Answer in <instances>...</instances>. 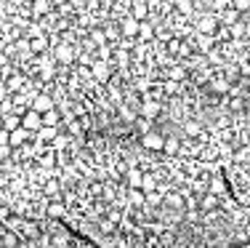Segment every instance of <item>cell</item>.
Listing matches in <instances>:
<instances>
[{
	"instance_id": "cell-1",
	"label": "cell",
	"mask_w": 250,
	"mask_h": 248,
	"mask_svg": "<svg viewBox=\"0 0 250 248\" xmlns=\"http://www.w3.org/2000/svg\"><path fill=\"white\" fill-rule=\"evenodd\" d=\"M90 77L99 83H107L112 77V64L107 59H96L93 64H90Z\"/></svg>"
},
{
	"instance_id": "cell-2",
	"label": "cell",
	"mask_w": 250,
	"mask_h": 248,
	"mask_svg": "<svg viewBox=\"0 0 250 248\" xmlns=\"http://www.w3.org/2000/svg\"><path fill=\"white\" fill-rule=\"evenodd\" d=\"M21 126L27 128V131H32V134H37V128L43 126V112H37V110H24L21 112Z\"/></svg>"
},
{
	"instance_id": "cell-3",
	"label": "cell",
	"mask_w": 250,
	"mask_h": 248,
	"mask_svg": "<svg viewBox=\"0 0 250 248\" xmlns=\"http://www.w3.org/2000/svg\"><path fill=\"white\" fill-rule=\"evenodd\" d=\"M117 27H120V32H123L125 40H133V38H139V27H141V21H139V19H133L130 14H125V16H123V21H120Z\"/></svg>"
},
{
	"instance_id": "cell-4",
	"label": "cell",
	"mask_w": 250,
	"mask_h": 248,
	"mask_svg": "<svg viewBox=\"0 0 250 248\" xmlns=\"http://www.w3.org/2000/svg\"><path fill=\"white\" fill-rule=\"evenodd\" d=\"M141 144H144L146 150L160 152L162 147H165V136H162L160 131H146V134H141Z\"/></svg>"
},
{
	"instance_id": "cell-5",
	"label": "cell",
	"mask_w": 250,
	"mask_h": 248,
	"mask_svg": "<svg viewBox=\"0 0 250 248\" xmlns=\"http://www.w3.org/2000/svg\"><path fill=\"white\" fill-rule=\"evenodd\" d=\"M218 27H221L218 16H210V14H205L200 21H197V32H202V35H215Z\"/></svg>"
},
{
	"instance_id": "cell-6",
	"label": "cell",
	"mask_w": 250,
	"mask_h": 248,
	"mask_svg": "<svg viewBox=\"0 0 250 248\" xmlns=\"http://www.w3.org/2000/svg\"><path fill=\"white\" fill-rule=\"evenodd\" d=\"M54 56L59 64H72L75 61V48L70 46V43H59V46L54 48Z\"/></svg>"
},
{
	"instance_id": "cell-7",
	"label": "cell",
	"mask_w": 250,
	"mask_h": 248,
	"mask_svg": "<svg viewBox=\"0 0 250 248\" xmlns=\"http://www.w3.org/2000/svg\"><path fill=\"white\" fill-rule=\"evenodd\" d=\"M128 14L133 16V19L144 21V19H149V16H152V8H149V3H146V0H133V5H130Z\"/></svg>"
},
{
	"instance_id": "cell-8",
	"label": "cell",
	"mask_w": 250,
	"mask_h": 248,
	"mask_svg": "<svg viewBox=\"0 0 250 248\" xmlns=\"http://www.w3.org/2000/svg\"><path fill=\"white\" fill-rule=\"evenodd\" d=\"M32 8H30V14L35 16V19H40V16H48L51 11H54V3L51 0H32Z\"/></svg>"
},
{
	"instance_id": "cell-9",
	"label": "cell",
	"mask_w": 250,
	"mask_h": 248,
	"mask_svg": "<svg viewBox=\"0 0 250 248\" xmlns=\"http://www.w3.org/2000/svg\"><path fill=\"white\" fill-rule=\"evenodd\" d=\"M208 88H210V91H215V94H229L232 91V83L226 80V75L224 77H213V75H210Z\"/></svg>"
},
{
	"instance_id": "cell-10",
	"label": "cell",
	"mask_w": 250,
	"mask_h": 248,
	"mask_svg": "<svg viewBox=\"0 0 250 248\" xmlns=\"http://www.w3.org/2000/svg\"><path fill=\"white\" fill-rule=\"evenodd\" d=\"M54 107V99L48 96V94H37L35 99H32V110H37V112H45V110H51Z\"/></svg>"
},
{
	"instance_id": "cell-11",
	"label": "cell",
	"mask_w": 250,
	"mask_h": 248,
	"mask_svg": "<svg viewBox=\"0 0 250 248\" xmlns=\"http://www.w3.org/2000/svg\"><path fill=\"white\" fill-rule=\"evenodd\" d=\"M30 51H35V54H45L48 51V35H37V38H30Z\"/></svg>"
},
{
	"instance_id": "cell-12",
	"label": "cell",
	"mask_w": 250,
	"mask_h": 248,
	"mask_svg": "<svg viewBox=\"0 0 250 248\" xmlns=\"http://www.w3.org/2000/svg\"><path fill=\"white\" fill-rule=\"evenodd\" d=\"M125 176H128V187H139L141 190V182H144V171H141V168H128Z\"/></svg>"
},
{
	"instance_id": "cell-13",
	"label": "cell",
	"mask_w": 250,
	"mask_h": 248,
	"mask_svg": "<svg viewBox=\"0 0 250 248\" xmlns=\"http://www.w3.org/2000/svg\"><path fill=\"white\" fill-rule=\"evenodd\" d=\"M21 126V115L19 112H5L3 115V128L5 131H14V128H19Z\"/></svg>"
},
{
	"instance_id": "cell-14",
	"label": "cell",
	"mask_w": 250,
	"mask_h": 248,
	"mask_svg": "<svg viewBox=\"0 0 250 248\" xmlns=\"http://www.w3.org/2000/svg\"><path fill=\"white\" fill-rule=\"evenodd\" d=\"M218 21H221V27H232L234 21H240V11L229 5V8H226V14H224V16H218Z\"/></svg>"
},
{
	"instance_id": "cell-15",
	"label": "cell",
	"mask_w": 250,
	"mask_h": 248,
	"mask_svg": "<svg viewBox=\"0 0 250 248\" xmlns=\"http://www.w3.org/2000/svg\"><path fill=\"white\" fill-rule=\"evenodd\" d=\"M56 126H40L37 128V142H54L56 139Z\"/></svg>"
},
{
	"instance_id": "cell-16",
	"label": "cell",
	"mask_w": 250,
	"mask_h": 248,
	"mask_svg": "<svg viewBox=\"0 0 250 248\" xmlns=\"http://www.w3.org/2000/svg\"><path fill=\"white\" fill-rule=\"evenodd\" d=\"M157 112H160V104H157V101H144V107H141V112L139 115H144V117H149V120H155L157 117Z\"/></svg>"
},
{
	"instance_id": "cell-17",
	"label": "cell",
	"mask_w": 250,
	"mask_h": 248,
	"mask_svg": "<svg viewBox=\"0 0 250 248\" xmlns=\"http://www.w3.org/2000/svg\"><path fill=\"white\" fill-rule=\"evenodd\" d=\"M45 213H48V219H59L61 213H64V203H61V200H51L48 208H45Z\"/></svg>"
},
{
	"instance_id": "cell-18",
	"label": "cell",
	"mask_w": 250,
	"mask_h": 248,
	"mask_svg": "<svg viewBox=\"0 0 250 248\" xmlns=\"http://www.w3.org/2000/svg\"><path fill=\"white\" fill-rule=\"evenodd\" d=\"M139 38H144V40H152V38H155V27H152V21H149V19L141 21V27H139Z\"/></svg>"
},
{
	"instance_id": "cell-19",
	"label": "cell",
	"mask_w": 250,
	"mask_h": 248,
	"mask_svg": "<svg viewBox=\"0 0 250 248\" xmlns=\"http://www.w3.org/2000/svg\"><path fill=\"white\" fill-rule=\"evenodd\" d=\"M179 150H181V139L179 136L165 139V147H162V152H168V155H179Z\"/></svg>"
},
{
	"instance_id": "cell-20",
	"label": "cell",
	"mask_w": 250,
	"mask_h": 248,
	"mask_svg": "<svg viewBox=\"0 0 250 248\" xmlns=\"http://www.w3.org/2000/svg\"><path fill=\"white\" fill-rule=\"evenodd\" d=\"M165 75H168V80H184V77H186V70H184V67H179V64H176V67H168V70H165Z\"/></svg>"
},
{
	"instance_id": "cell-21",
	"label": "cell",
	"mask_w": 250,
	"mask_h": 248,
	"mask_svg": "<svg viewBox=\"0 0 250 248\" xmlns=\"http://www.w3.org/2000/svg\"><path fill=\"white\" fill-rule=\"evenodd\" d=\"M176 3V11H179L181 16H189L192 11H195V3H192V0H173Z\"/></svg>"
},
{
	"instance_id": "cell-22",
	"label": "cell",
	"mask_w": 250,
	"mask_h": 248,
	"mask_svg": "<svg viewBox=\"0 0 250 248\" xmlns=\"http://www.w3.org/2000/svg\"><path fill=\"white\" fill-rule=\"evenodd\" d=\"M90 43H93L96 48L104 46V43H107V32H104V30H99V27H93V30H90Z\"/></svg>"
},
{
	"instance_id": "cell-23",
	"label": "cell",
	"mask_w": 250,
	"mask_h": 248,
	"mask_svg": "<svg viewBox=\"0 0 250 248\" xmlns=\"http://www.w3.org/2000/svg\"><path fill=\"white\" fill-rule=\"evenodd\" d=\"M43 126H59V112H56L54 107L43 112Z\"/></svg>"
},
{
	"instance_id": "cell-24",
	"label": "cell",
	"mask_w": 250,
	"mask_h": 248,
	"mask_svg": "<svg viewBox=\"0 0 250 248\" xmlns=\"http://www.w3.org/2000/svg\"><path fill=\"white\" fill-rule=\"evenodd\" d=\"M226 30H229V35H232V38H245L248 27L242 24V21H234V24H232V27H226Z\"/></svg>"
},
{
	"instance_id": "cell-25",
	"label": "cell",
	"mask_w": 250,
	"mask_h": 248,
	"mask_svg": "<svg viewBox=\"0 0 250 248\" xmlns=\"http://www.w3.org/2000/svg\"><path fill=\"white\" fill-rule=\"evenodd\" d=\"M229 110L242 112V110H245V99H242L240 94H232V99H229Z\"/></svg>"
},
{
	"instance_id": "cell-26",
	"label": "cell",
	"mask_w": 250,
	"mask_h": 248,
	"mask_svg": "<svg viewBox=\"0 0 250 248\" xmlns=\"http://www.w3.org/2000/svg\"><path fill=\"white\" fill-rule=\"evenodd\" d=\"M141 190H144V192H152V190H157V179L152 176V173H144V182H141Z\"/></svg>"
},
{
	"instance_id": "cell-27",
	"label": "cell",
	"mask_w": 250,
	"mask_h": 248,
	"mask_svg": "<svg viewBox=\"0 0 250 248\" xmlns=\"http://www.w3.org/2000/svg\"><path fill=\"white\" fill-rule=\"evenodd\" d=\"M136 126H139V131L141 134H146V131H152V120H149V117H144V115H139V117H136Z\"/></svg>"
},
{
	"instance_id": "cell-28",
	"label": "cell",
	"mask_w": 250,
	"mask_h": 248,
	"mask_svg": "<svg viewBox=\"0 0 250 248\" xmlns=\"http://www.w3.org/2000/svg\"><path fill=\"white\" fill-rule=\"evenodd\" d=\"M200 206H202V208H215V206H218V195H215V192L205 195V198L200 200Z\"/></svg>"
},
{
	"instance_id": "cell-29",
	"label": "cell",
	"mask_w": 250,
	"mask_h": 248,
	"mask_svg": "<svg viewBox=\"0 0 250 248\" xmlns=\"http://www.w3.org/2000/svg\"><path fill=\"white\" fill-rule=\"evenodd\" d=\"M40 77H43V80H54V77H56L54 64H43V67H40Z\"/></svg>"
},
{
	"instance_id": "cell-30",
	"label": "cell",
	"mask_w": 250,
	"mask_h": 248,
	"mask_svg": "<svg viewBox=\"0 0 250 248\" xmlns=\"http://www.w3.org/2000/svg\"><path fill=\"white\" fill-rule=\"evenodd\" d=\"M232 8H237L240 14H250V0H232Z\"/></svg>"
},
{
	"instance_id": "cell-31",
	"label": "cell",
	"mask_w": 250,
	"mask_h": 248,
	"mask_svg": "<svg viewBox=\"0 0 250 248\" xmlns=\"http://www.w3.org/2000/svg\"><path fill=\"white\" fill-rule=\"evenodd\" d=\"M165 203H168V206H173V208H184V198H181V195H168V198H165Z\"/></svg>"
},
{
	"instance_id": "cell-32",
	"label": "cell",
	"mask_w": 250,
	"mask_h": 248,
	"mask_svg": "<svg viewBox=\"0 0 250 248\" xmlns=\"http://www.w3.org/2000/svg\"><path fill=\"white\" fill-rule=\"evenodd\" d=\"M144 195H146V203H149V206H160V203H162V198H160V192H157V190L144 192Z\"/></svg>"
},
{
	"instance_id": "cell-33",
	"label": "cell",
	"mask_w": 250,
	"mask_h": 248,
	"mask_svg": "<svg viewBox=\"0 0 250 248\" xmlns=\"http://www.w3.org/2000/svg\"><path fill=\"white\" fill-rule=\"evenodd\" d=\"M45 32V24L40 21V24H32L30 30H27V38H37V35H43Z\"/></svg>"
},
{
	"instance_id": "cell-34",
	"label": "cell",
	"mask_w": 250,
	"mask_h": 248,
	"mask_svg": "<svg viewBox=\"0 0 250 248\" xmlns=\"http://www.w3.org/2000/svg\"><path fill=\"white\" fill-rule=\"evenodd\" d=\"M184 131H186V134H189V136H197V134H200V131H202V128H200V123H195V120H189V123H186V126H184Z\"/></svg>"
},
{
	"instance_id": "cell-35",
	"label": "cell",
	"mask_w": 250,
	"mask_h": 248,
	"mask_svg": "<svg viewBox=\"0 0 250 248\" xmlns=\"http://www.w3.org/2000/svg\"><path fill=\"white\" fill-rule=\"evenodd\" d=\"M45 195H51V198H54V195H59V182H56V179H51V182L45 184Z\"/></svg>"
},
{
	"instance_id": "cell-36",
	"label": "cell",
	"mask_w": 250,
	"mask_h": 248,
	"mask_svg": "<svg viewBox=\"0 0 250 248\" xmlns=\"http://www.w3.org/2000/svg\"><path fill=\"white\" fill-rule=\"evenodd\" d=\"M165 94H168V96L179 94V80H168V83H165Z\"/></svg>"
},
{
	"instance_id": "cell-37",
	"label": "cell",
	"mask_w": 250,
	"mask_h": 248,
	"mask_svg": "<svg viewBox=\"0 0 250 248\" xmlns=\"http://www.w3.org/2000/svg\"><path fill=\"white\" fill-rule=\"evenodd\" d=\"M40 166H43V168H54V166H56V157H54V155H43V157H40Z\"/></svg>"
},
{
	"instance_id": "cell-38",
	"label": "cell",
	"mask_w": 250,
	"mask_h": 248,
	"mask_svg": "<svg viewBox=\"0 0 250 248\" xmlns=\"http://www.w3.org/2000/svg\"><path fill=\"white\" fill-rule=\"evenodd\" d=\"M5 86H8V91H11V94H14V91H16V88H19V86H21V77H16V75H14V77H11V80H8V83H5Z\"/></svg>"
},
{
	"instance_id": "cell-39",
	"label": "cell",
	"mask_w": 250,
	"mask_h": 248,
	"mask_svg": "<svg viewBox=\"0 0 250 248\" xmlns=\"http://www.w3.org/2000/svg\"><path fill=\"white\" fill-rule=\"evenodd\" d=\"M109 56H112V51H109L107 43H104V46H99V59H107V61H109Z\"/></svg>"
},
{
	"instance_id": "cell-40",
	"label": "cell",
	"mask_w": 250,
	"mask_h": 248,
	"mask_svg": "<svg viewBox=\"0 0 250 248\" xmlns=\"http://www.w3.org/2000/svg\"><path fill=\"white\" fill-rule=\"evenodd\" d=\"M3 246H5V248H14V246H16V235L5 232V240H3Z\"/></svg>"
},
{
	"instance_id": "cell-41",
	"label": "cell",
	"mask_w": 250,
	"mask_h": 248,
	"mask_svg": "<svg viewBox=\"0 0 250 248\" xmlns=\"http://www.w3.org/2000/svg\"><path fill=\"white\" fill-rule=\"evenodd\" d=\"M184 206H186V208H197V206H200V200L192 198V195H186V198H184Z\"/></svg>"
},
{
	"instance_id": "cell-42",
	"label": "cell",
	"mask_w": 250,
	"mask_h": 248,
	"mask_svg": "<svg viewBox=\"0 0 250 248\" xmlns=\"http://www.w3.org/2000/svg\"><path fill=\"white\" fill-rule=\"evenodd\" d=\"M237 77H240V72H237V67H232V70H226V80H229V83H234Z\"/></svg>"
},
{
	"instance_id": "cell-43",
	"label": "cell",
	"mask_w": 250,
	"mask_h": 248,
	"mask_svg": "<svg viewBox=\"0 0 250 248\" xmlns=\"http://www.w3.org/2000/svg\"><path fill=\"white\" fill-rule=\"evenodd\" d=\"M14 48H16V51H30V38H24V40H19Z\"/></svg>"
},
{
	"instance_id": "cell-44",
	"label": "cell",
	"mask_w": 250,
	"mask_h": 248,
	"mask_svg": "<svg viewBox=\"0 0 250 248\" xmlns=\"http://www.w3.org/2000/svg\"><path fill=\"white\" fill-rule=\"evenodd\" d=\"M237 160H240V163L250 160V150H248V147H245V150H240V152H237Z\"/></svg>"
},
{
	"instance_id": "cell-45",
	"label": "cell",
	"mask_w": 250,
	"mask_h": 248,
	"mask_svg": "<svg viewBox=\"0 0 250 248\" xmlns=\"http://www.w3.org/2000/svg\"><path fill=\"white\" fill-rule=\"evenodd\" d=\"M8 152H11V144H0V163L8 157Z\"/></svg>"
},
{
	"instance_id": "cell-46",
	"label": "cell",
	"mask_w": 250,
	"mask_h": 248,
	"mask_svg": "<svg viewBox=\"0 0 250 248\" xmlns=\"http://www.w3.org/2000/svg\"><path fill=\"white\" fill-rule=\"evenodd\" d=\"M123 117H125V120H130V123H133V120H136V117H139V115H136L133 110H125V107H123Z\"/></svg>"
},
{
	"instance_id": "cell-47",
	"label": "cell",
	"mask_w": 250,
	"mask_h": 248,
	"mask_svg": "<svg viewBox=\"0 0 250 248\" xmlns=\"http://www.w3.org/2000/svg\"><path fill=\"white\" fill-rule=\"evenodd\" d=\"M5 112H11V101H8V99L0 101V115H5Z\"/></svg>"
},
{
	"instance_id": "cell-48",
	"label": "cell",
	"mask_w": 250,
	"mask_h": 248,
	"mask_svg": "<svg viewBox=\"0 0 250 248\" xmlns=\"http://www.w3.org/2000/svg\"><path fill=\"white\" fill-rule=\"evenodd\" d=\"M107 38H123V32H120V30H115V24H112L109 30H107Z\"/></svg>"
},
{
	"instance_id": "cell-49",
	"label": "cell",
	"mask_w": 250,
	"mask_h": 248,
	"mask_svg": "<svg viewBox=\"0 0 250 248\" xmlns=\"http://www.w3.org/2000/svg\"><path fill=\"white\" fill-rule=\"evenodd\" d=\"M245 240H248L245 232H237V235H234V243H245Z\"/></svg>"
},
{
	"instance_id": "cell-50",
	"label": "cell",
	"mask_w": 250,
	"mask_h": 248,
	"mask_svg": "<svg viewBox=\"0 0 250 248\" xmlns=\"http://www.w3.org/2000/svg\"><path fill=\"white\" fill-rule=\"evenodd\" d=\"M213 192H215V195L224 192V182H215V184H213Z\"/></svg>"
},
{
	"instance_id": "cell-51",
	"label": "cell",
	"mask_w": 250,
	"mask_h": 248,
	"mask_svg": "<svg viewBox=\"0 0 250 248\" xmlns=\"http://www.w3.org/2000/svg\"><path fill=\"white\" fill-rule=\"evenodd\" d=\"M0 144H8V131H5V128L0 131Z\"/></svg>"
},
{
	"instance_id": "cell-52",
	"label": "cell",
	"mask_w": 250,
	"mask_h": 248,
	"mask_svg": "<svg viewBox=\"0 0 250 248\" xmlns=\"http://www.w3.org/2000/svg\"><path fill=\"white\" fill-rule=\"evenodd\" d=\"M67 3H72L75 8H85V0H67Z\"/></svg>"
},
{
	"instance_id": "cell-53",
	"label": "cell",
	"mask_w": 250,
	"mask_h": 248,
	"mask_svg": "<svg viewBox=\"0 0 250 248\" xmlns=\"http://www.w3.org/2000/svg\"><path fill=\"white\" fill-rule=\"evenodd\" d=\"M8 94H11V91H8V86H0V101L8 96Z\"/></svg>"
},
{
	"instance_id": "cell-54",
	"label": "cell",
	"mask_w": 250,
	"mask_h": 248,
	"mask_svg": "<svg viewBox=\"0 0 250 248\" xmlns=\"http://www.w3.org/2000/svg\"><path fill=\"white\" fill-rule=\"evenodd\" d=\"M101 229H104V232H112V222H101Z\"/></svg>"
},
{
	"instance_id": "cell-55",
	"label": "cell",
	"mask_w": 250,
	"mask_h": 248,
	"mask_svg": "<svg viewBox=\"0 0 250 248\" xmlns=\"http://www.w3.org/2000/svg\"><path fill=\"white\" fill-rule=\"evenodd\" d=\"M101 5L104 8H115V0H101Z\"/></svg>"
},
{
	"instance_id": "cell-56",
	"label": "cell",
	"mask_w": 250,
	"mask_h": 248,
	"mask_svg": "<svg viewBox=\"0 0 250 248\" xmlns=\"http://www.w3.org/2000/svg\"><path fill=\"white\" fill-rule=\"evenodd\" d=\"M240 72H242V75H245V77L250 75V61H248V64H242V70H240Z\"/></svg>"
},
{
	"instance_id": "cell-57",
	"label": "cell",
	"mask_w": 250,
	"mask_h": 248,
	"mask_svg": "<svg viewBox=\"0 0 250 248\" xmlns=\"http://www.w3.org/2000/svg\"><path fill=\"white\" fill-rule=\"evenodd\" d=\"M8 64V54H0V67H5Z\"/></svg>"
},
{
	"instance_id": "cell-58",
	"label": "cell",
	"mask_w": 250,
	"mask_h": 248,
	"mask_svg": "<svg viewBox=\"0 0 250 248\" xmlns=\"http://www.w3.org/2000/svg\"><path fill=\"white\" fill-rule=\"evenodd\" d=\"M5 216H8V208L3 206V208H0V219H5Z\"/></svg>"
},
{
	"instance_id": "cell-59",
	"label": "cell",
	"mask_w": 250,
	"mask_h": 248,
	"mask_svg": "<svg viewBox=\"0 0 250 248\" xmlns=\"http://www.w3.org/2000/svg\"><path fill=\"white\" fill-rule=\"evenodd\" d=\"M51 3H54V8H56V5H61V3H67V0H51Z\"/></svg>"
},
{
	"instance_id": "cell-60",
	"label": "cell",
	"mask_w": 250,
	"mask_h": 248,
	"mask_svg": "<svg viewBox=\"0 0 250 248\" xmlns=\"http://www.w3.org/2000/svg\"><path fill=\"white\" fill-rule=\"evenodd\" d=\"M248 117H250V107H248Z\"/></svg>"
}]
</instances>
